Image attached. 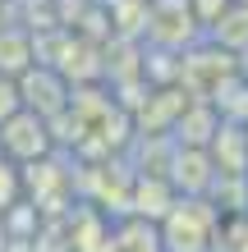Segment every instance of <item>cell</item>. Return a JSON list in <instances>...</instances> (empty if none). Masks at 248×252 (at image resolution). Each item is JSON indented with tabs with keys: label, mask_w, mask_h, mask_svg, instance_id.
<instances>
[{
	"label": "cell",
	"mask_w": 248,
	"mask_h": 252,
	"mask_svg": "<svg viewBox=\"0 0 248 252\" xmlns=\"http://www.w3.org/2000/svg\"><path fill=\"white\" fill-rule=\"evenodd\" d=\"M55 152V128L51 120H41L37 110H14L5 124H0V156L9 165H37Z\"/></svg>",
	"instance_id": "3957f363"
},
{
	"label": "cell",
	"mask_w": 248,
	"mask_h": 252,
	"mask_svg": "<svg viewBox=\"0 0 248 252\" xmlns=\"http://www.w3.org/2000/svg\"><path fill=\"white\" fill-rule=\"evenodd\" d=\"M152 51L184 55L188 46L202 41V23L193 19L188 0H147V28H142Z\"/></svg>",
	"instance_id": "7a4b0ae2"
},
{
	"label": "cell",
	"mask_w": 248,
	"mask_h": 252,
	"mask_svg": "<svg viewBox=\"0 0 248 252\" xmlns=\"http://www.w3.org/2000/svg\"><path fill=\"white\" fill-rule=\"evenodd\" d=\"M101 252H166V243H161V229H156V220L120 216V220H110Z\"/></svg>",
	"instance_id": "5b68a950"
},
{
	"label": "cell",
	"mask_w": 248,
	"mask_h": 252,
	"mask_svg": "<svg viewBox=\"0 0 248 252\" xmlns=\"http://www.w3.org/2000/svg\"><path fill=\"white\" fill-rule=\"evenodd\" d=\"M19 96H23V110H37L41 120L55 124L65 115L69 96H74V83H69L60 69H51L46 60H37V64H28L19 73Z\"/></svg>",
	"instance_id": "277c9868"
},
{
	"label": "cell",
	"mask_w": 248,
	"mask_h": 252,
	"mask_svg": "<svg viewBox=\"0 0 248 252\" xmlns=\"http://www.w3.org/2000/svg\"><path fill=\"white\" fill-rule=\"evenodd\" d=\"M221 206L212 197H175L156 220L166 252H221Z\"/></svg>",
	"instance_id": "6da1fadb"
},
{
	"label": "cell",
	"mask_w": 248,
	"mask_h": 252,
	"mask_svg": "<svg viewBox=\"0 0 248 252\" xmlns=\"http://www.w3.org/2000/svg\"><path fill=\"white\" fill-rule=\"evenodd\" d=\"M28 64H37V46H33V37L23 32V28H9V23H0V73H19Z\"/></svg>",
	"instance_id": "8992f818"
},
{
	"label": "cell",
	"mask_w": 248,
	"mask_h": 252,
	"mask_svg": "<svg viewBox=\"0 0 248 252\" xmlns=\"http://www.w3.org/2000/svg\"><path fill=\"white\" fill-rule=\"evenodd\" d=\"M14 110H23V96H19V78H14V73H0V124H5Z\"/></svg>",
	"instance_id": "ba28073f"
},
{
	"label": "cell",
	"mask_w": 248,
	"mask_h": 252,
	"mask_svg": "<svg viewBox=\"0 0 248 252\" xmlns=\"http://www.w3.org/2000/svg\"><path fill=\"white\" fill-rule=\"evenodd\" d=\"M230 5H235V0H188V9H193V19L202 23V37H207V28H212L216 19H221V14H225Z\"/></svg>",
	"instance_id": "52a82bcc"
}]
</instances>
